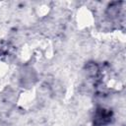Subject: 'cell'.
<instances>
[{"mask_svg":"<svg viewBox=\"0 0 126 126\" xmlns=\"http://www.w3.org/2000/svg\"><path fill=\"white\" fill-rule=\"evenodd\" d=\"M107 86H108L109 88H112V89H119V88L121 87V83H120L119 80L111 79L110 81H108Z\"/></svg>","mask_w":126,"mask_h":126,"instance_id":"obj_6","label":"cell"},{"mask_svg":"<svg viewBox=\"0 0 126 126\" xmlns=\"http://www.w3.org/2000/svg\"><path fill=\"white\" fill-rule=\"evenodd\" d=\"M19 56H20V58L23 61H29L33 56L32 49H31L30 46H23V48L21 49V52H20V55Z\"/></svg>","mask_w":126,"mask_h":126,"instance_id":"obj_3","label":"cell"},{"mask_svg":"<svg viewBox=\"0 0 126 126\" xmlns=\"http://www.w3.org/2000/svg\"><path fill=\"white\" fill-rule=\"evenodd\" d=\"M50 12V7L47 4H41L35 8V13L39 18H43L47 16Z\"/></svg>","mask_w":126,"mask_h":126,"instance_id":"obj_4","label":"cell"},{"mask_svg":"<svg viewBox=\"0 0 126 126\" xmlns=\"http://www.w3.org/2000/svg\"><path fill=\"white\" fill-rule=\"evenodd\" d=\"M76 23L79 29L85 30L92 27L94 23V16L93 12L87 7H81L76 14Z\"/></svg>","mask_w":126,"mask_h":126,"instance_id":"obj_1","label":"cell"},{"mask_svg":"<svg viewBox=\"0 0 126 126\" xmlns=\"http://www.w3.org/2000/svg\"><path fill=\"white\" fill-rule=\"evenodd\" d=\"M9 72V65L7 62L0 60V79L4 78Z\"/></svg>","mask_w":126,"mask_h":126,"instance_id":"obj_5","label":"cell"},{"mask_svg":"<svg viewBox=\"0 0 126 126\" xmlns=\"http://www.w3.org/2000/svg\"><path fill=\"white\" fill-rule=\"evenodd\" d=\"M34 102V94L32 91H25L23 92L19 98L18 103L23 108H29L32 106V104Z\"/></svg>","mask_w":126,"mask_h":126,"instance_id":"obj_2","label":"cell"}]
</instances>
